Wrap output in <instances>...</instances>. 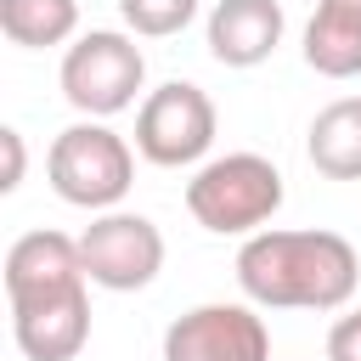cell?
Instances as JSON below:
<instances>
[{
  "instance_id": "9c48e42d",
  "label": "cell",
  "mask_w": 361,
  "mask_h": 361,
  "mask_svg": "<svg viewBox=\"0 0 361 361\" xmlns=\"http://www.w3.org/2000/svg\"><path fill=\"white\" fill-rule=\"evenodd\" d=\"M282 0H214L209 11V56L220 68H259L282 45Z\"/></svg>"
},
{
  "instance_id": "52a82bcc",
  "label": "cell",
  "mask_w": 361,
  "mask_h": 361,
  "mask_svg": "<svg viewBox=\"0 0 361 361\" xmlns=\"http://www.w3.org/2000/svg\"><path fill=\"white\" fill-rule=\"evenodd\" d=\"M164 361H271V327L259 305H192L164 327Z\"/></svg>"
},
{
  "instance_id": "7a4b0ae2",
  "label": "cell",
  "mask_w": 361,
  "mask_h": 361,
  "mask_svg": "<svg viewBox=\"0 0 361 361\" xmlns=\"http://www.w3.org/2000/svg\"><path fill=\"white\" fill-rule=\"evenodd\" d=\"M282 209V169L265 152H226L186 180V214L214 237H254Z\"/></svg>"
},
{
  "instance_id": "8fae6325",
  "label": "cell",
  "mask_w": 361,
  "mask_h": 361,
  "mask_svg": "<svg viewBox=\"0 0 361 361\" xmlns=\"http://www.w3.org/2000/svg\"><path fill=\"white\" fill-rule=\"evenodd\" d=\"M305 62L322 79H361V6L316 0V17L305 23Z\"/></svg>"
},
{
  "instance_id": "7c38bea8",
  "label": "cell",
  "mask_w": 361,
  "mask_h": 361,
  "mask_svg": "<svg viewBox=\"0 0 361 361\" xmlns=\"http://www.w3.org/2000/svg\"><path fill=\"white\" fill-rule=\"evenodd\" d=\"M305 152L327 180H361V96H338L310 118Z\"/></svg>"
},
{
  "instance_id": "8992f818",
  "label": "cell",
  "mask_w": 361,
  "mask_h": 361,
  "mask_svg": "<svg viewBox=\"0 0 361 361\" xmlns=\"http://www.w3.org/2000/svg\"><path fill=\"white\" fill-rule=\"evenodd\" d=\"M79 259L85 276L107 293H141L158 271H164V231L147 214L130 209H107L79 231Z\"/></svg>"
},
{
  "instance_id": "e0dca14e",
  "label": "cell",
  "mask_w": 361,
  "mask_h": 361,
  "mask_svg": "<svg viewBox=\"0 0 361 361\" xmlns=\"http://www.w3.org/2000/svg\"><path fill=\"white\" fill-rule=\"evenodd\" d=\"M338 6H361V0H338Z\"/></svg>"
},
{
  "instance_id": "6da1fadb",
  "label": "cell",
  "mask_w": 361,
  "mask_h": 361,
  "mask_svg": "<svg viewBox=\"0 0 361 361\" xmlns=\"http://www.w3.org/2000/svg\"><path fill=\"white\" fill-rule=\"evenodd\" d=\"M361 259L338 231H254L237 248V288L259 310H344Z\"/></svg>"
},
{
  "instance_id": "ba28073f",
  "label": "cell",
  "mask_w": 361,
  "mask_h": 361,
  "mask_svg": "<svg viewBox=\"0 0 361 361\" xmlns=\"http://www.w3.org/2000/svg\"><path fill=\"white\" fill-rule=\"evenodd\" d=\"M79 288H90L85 259H79V237L39 226V231H23L6 248V305L11 310L39 305V299H62V293H79Z\"/></svg>"
},
{
  "instance_id": "277c9868",
  "label": "cell",
  "mask_w": 361,
  "mask_h": 361,
  "mask_svg": "<svg viewBox=\"0 0 361 361\" xmlns=\"http://www.w3.org/2000/svg\"><path fill=\"white\" fill-rule=\"evenodd\" d=\"M141 85H147V56L118 28H90L62 51V96L85 118L107 124L113 113L135 107Z\"/></svg>"
},
{
  "instance_id": "9a60e30c",
  "label": "cell",
  "mask_w": 361,
  "mask_h": 361,
  "mask_svg": "<svg viewBox=\"0 0 361 361\" xmlns=\"http://www.w3.org/2000/svg\"><path fill=\"white\" fill-rule=\"evenodd\" d=\"M327 361H361V310H344L327 327Z\"/></svg>"
},
{
  "instance_id": "3957f363",
  "label": "cell",
  "mask_w": 361,
  "mask_h": 361,
  "mask_svg": "<svg viewBox=\"0 0 361 361\" xmlns=\"http://www.w3.org/2000/svg\"><path fill=\"white\" fill-rule=\"evenodd\" d=\"M45 175H51V192L73 209H90V214H107L130 197L135 186V152L118 130H107L102 118H79L68 124L51 152H45Z\"/></svg>"
},
{
  "instance_id": "2e32d148",
  "label": "cell",
  "mask_w": 361,
  "mask_h": 361,
  "mask_svg": "<svg viewBox=\"0 0 361 361\" xmlns=\"http://www.w3.org/2000/svg\"><path fill=\"white\" fill-rule=\"evenodd\" d=\"M0 147H6V175H0V192H17L23 186V169H28V152H23V130H0Z\"/></svg>"
},
{
  "instance_id": "5bb4252c",
  "label": "cell",
  "mask_w": 361,
  "mask_h": 361,
  "mask_svg": "<svg viewBox=\"0 0 361 361\" xmlns=\"http://www.w3.org/2000/svg\"><path fill=\"white\" fill-rule=\"evenodd\" d=\"M118 17L141 39H169L197 17V0H118Z\"/></svg>"
},
{
  "instance_id": "5b68a950",
  "label": "cell",
  "mask_w": 361,
  "mask_h": 361,
  "mask_svg": "<svg viewBox=\"0 0 361 361\" xmlns=\"http://www.w3.org/2000/svg\"><path fill=\"white\" fill-rule=\"evenodd\" d=\"M220 113L209 102L203 85L192 79H169L158 90H147L141 113H135V152L158 169H186L214 147Z\"/></svg>"
},
{
  "instance_id": "30bf717a",
  "label": "cell",
  "mask_w": 361,
  "mask_h": 361,
  "mask_svg": "<svg viewBox=\"0 0 361 361\" xmlns=\"http://www.w3.org/2000/svg\"><path fill=\"white\" fill-rule=\"evenodd\" d=\"M11 338L28 361H79V350L90 344V293L79 288L11 310Z\"/></svg>"
},
{
  "instance_id": "4fadbf2b",
  "label": "cell",
  "mask_w": 361,
  "mask_h": 361,
  "mask_svg": "<svg viewBox=\"0 0 361 361\" xmlns=\"http://www.w3.org/2000/svg\"><path fill=\"white\" fill-rule=\"evenodd\" d=\"M0 34L23 51H51L79 34V0H0Z\"/></svg>"
}]
</instances>
